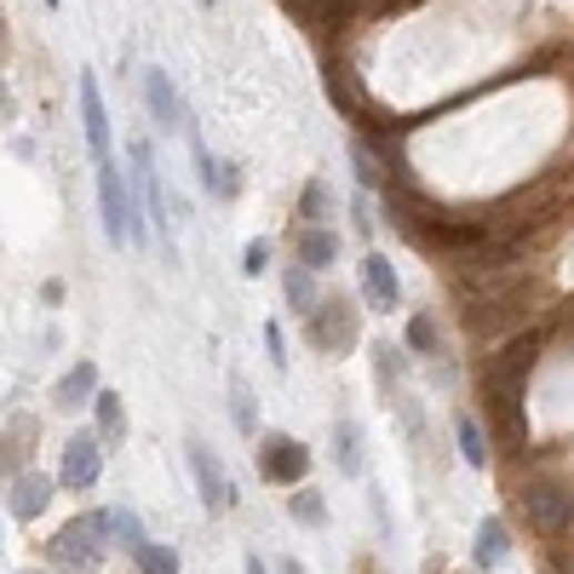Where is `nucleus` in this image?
I'll return each instance as SVG.
<instances>
[{"label": "nucleus", "instance_id": "obj_2", "mask_svg": "<svg viewBox=\"0 0 574 574\" xmlns=\"http://www.w3.org/2000/svg\"><path fill=\"white\" fill-rule=\"evenodd\" d=\"M98 167V213H104V235L115 248L139 242V213H132V190H127V173L115 167V155L92 161Z\"/></svg>", "mask_w": 574, "mask_h": 574}, {"label": "nucleus", "instance_id": "obj_11", "mask_svg": "<svg viewBox=\"0 0 574 574\" xmlns=\"http://www.w3.org/2000/svg\"><path fill=\"white\" fill-rule=\"evenodd\" d=\"M81 132H87L92 161H104L110 155V110H104V92H98L92 70H81Z\"/></svg>", "mask_w": 574, "mask_h": 574}, {"label": "nucleus", "instance_id": "obj_9", "mask_svg": "<svg viewBox=\"0 0 574 574\" xmlns=\"http://www.w3.org/2000/svg\"><path fill=\"white\" fill-rule=\"evenodd\" d=\"M356 276H362V299H367V311H396L402 305V282H396V264L385 253H362L356 264Z\"/></svg>", "mask_w": 574, "mask_h": 574}, {"label": "nucleus", "instance_id": "obj_34", "mask_svg": "<svg viewBox=\"0 0 574 574\" xmlns=\"http://www.w3.org/2000/svg\"><path fill=\"white\" fill-rule=\"evenodd\" d=\"M12 115V92H7V81H0V121Z\"/></svg>", "mask_w": 574, "mask_h": 574}, {"label": "nucleus", "instance_id": "obj_32", "mask_svg": "<svg viewBox=\"0 0 574 574\" xmlns=\"http://www.w3.org/2000/svg\"><path fill=\"white\" fill-rule=\"evenodd\" d=\"M264 351H270V362H276V367H288V345H282V328L276 322L264 328Z\"/></svg>", "mask_w": 574, "mask_h": 574}, {"label": "nucleus", "instance_id": "obj_24", "mask_svg": "<svg viewBox=\"0 0 574 574\" xmlns=\"http://www.w3.org/2000/svg\"><path fill=\"white\" fill-rule=\"evenodd\" d=\"M29 436H36V420H18V436L7 431V436H0V477H7V471H18L23 465V443H29Z\"/></svg>", "mask_w": 574, "mask_h": 574}, {"label": "nucleus", "instance_id": "obj_26", "mask_svg": "<svg viewBox=\"0 0 574 574\" xmlns=\"http://www.w3.org/2000/svg\"><path fill=\"white\" fill-rule=\"evenodd\" d=\"M288 512H293L299 523H311V528H316V523L328 517V505H322V494H316V489H299V494H288Z\"/></svg>", "mask_w": 574, "mask_h": 574}, {"label": "nucleus", "instance_id": "obj_14", "mask_svg": "<svg viewBox=\"0 0 574 574\" xmlns=\"http://www.w3.org/2000/svg\"><path fill=\"white\" fill-rule=\"evenodd\" d=\"M333 259H340V230H328V224L299 230V264H311L322 276V270H333Z\"/></svg>", "mask_w": 574, "mask_h": 574}, {"label": "nucleus", "instance_id": "obj_33", "mask_svg": "<svg viewBox=\"0 0 574 574\" xmlns=\"http://www.w3.org/2000/svg\"><path fill=\"white\" fill-rule=\"evenodd\" d=\"M276 574H305V563H299V557H282V563H276Z\"/></svg>", "mask_w": 574, "mask_h": 574}, {"label": "nucleus", "instance_id": "obj_38", "mask_svg": "<svg viewBox=\"0 0 574 574\" xmlns=\"http://www.w3.org/2000/svg\"><path fill=\"white\" fill-rule=\"evenodd\" d=\"M0 36H7V23H0Z\"/></svg>", "mask_w": 574, "mask_h": 574}, {"label": "nucleus", "instance_id": "obj_7", "mask_svg": "<svg viewBox=\"0 0 574 574\" xmlns=\"http://www.w3.org/2000/svg\"><path fill=\"white\" fill-rule=\"evenodd\" d=\"M98 471H104V436H98V431H75L70 443H63L58 483H63V489H92Z\"/></svg>", "mask_w": 574, "mask_h": 574}, {"label": "nucleus", "instance_id": "obj_6", "mask_svg": "<svg viewBox=\"0 0 574 574\" xmlns=\"http://www.w3.org/2000/svg\"><path fill=\"white\" fill-rule=\"evenodd\" d=\"M311 471V449L299 443V436H264L259 443V477L264 483H276V489H288V483H299Z\"/></svg>", "mask_w": 574, "mask_h": 574}, {"label": "nucleus", "instance_id": "obj_21", "mask_svg": "<svg viewBox=\"0 0 574 574\" xmlns=\"http://www.w3.org/2000/svg\"><path fill=\"white\" fill-rule=\"evenodd\" d=\"M454 436H460V460H465L471 471H483V465H489V443H483V425L471 420V414H460V420H454Z\"/></svg>", "mask_w": 574, "mask_h": 574}, {"label": "nucleus", "instance_id": "obj_15", "mask_svg": "<svg viewBox=\"0 0 574 574\" xmlns=\"http://www.w3.org/2000/svg\"><path fill=\"white\" fill-rule=\"evenodd\" d=\"M92 396H98V367H92V362H75L70 374L58 380V391H52V402H58L63 414L81 409V402H92Z\"/></svg>", "mask_w": 574, "mask_h": 574}, {"label": "nucleus", "instance_id": "obj_28", "mask_svg": "<svg viewBox=\"0 0 574 574\" xmlns=\"http://www.w3.org/2000/svg\"><path fill=\"white\" fill-rule=\"evenodd\" d=\"M139 568L144 574H179V552L173 546H150V540H144V546H139Z\"/></svg>", "mask_w": 574, "mask_h": 574}, {"label": "nucleus", "instance_id": "obj_16", "mask_svg": "<svg viewBox=\"0 0 574 574\" xmlns=\"http://www.w3.org/2000/svg\"><path fill=\"white\" fill-rule=\"evenodd\" d=\"M282 299H288V311H299V316H311L316 311V270L311 264H288L282 270Z\"/></svg>", "mask_w": 574, "mask_h": 574}, {"label": "nucleus", "instance_id": "obj_18", "mask_svg": "<svg viewBox=\"0 0 574 574\" xmlns=\"http://www.w3.org/2000/svg\"><path fill=\"white\" fill-rule=\"evenodd\" d=\"M92 420H98V436H104V449H115L121 436H127V409H121L115 391H98V396H92Z\"/></svg>", "mask_w": 574, "mask_h": 574}, {"label": "nucleus", "instance_id": "obj_3", "mask_svg": "<svg viewBox=\"0 0 574 574\" xmlns=\"http://www.w3.org/2000/svg\"><path fill=\"white\" fill-rule=\"evenodd\" d=\"M305 333H311V345H316V351H328V356H345V351H356V340H362L356 305H351L345 293L316 299V311L305 316Z\"/></svg>", "mask_w": 574, "mask_h": 574}, {"label": "nucleus", "instance_id": "obj_1", "mask_svg": "<svg viewBox=\"0 0 574 574\" xmlns=\"http://www.w3.org/2000/svg\"><path fill=\"white\" fill-rule=\"evenodd\" d=\"M104 546H110V512H87L47 540V563L58 574H98L104 568Z\"/></svg>", "mask_w": 574, "mask_h": 574}, {"label": "nucleus", "instance_id": "obj_17", "mask_svg": "<svg viewBox=\"0 0 574 574\" xmlns=\"http://www.w3.org/2000/svg\"><path fill=\"white\" fill-rule=\"evenodd\" d=\"M333 465H340L345 477H362V471H367V460H362V431H356V420H340V425H333Z\"/></svg>", "mask_w": 574, "mask_h": 574}, {"label": "nucleus", "instance_id": "obj_35", "mask_svg": "<svg viewBox=\"0 0 574 574\" xmlns=\"http://www.w3.org/2000/svg\"><path fill=\"white\" fill-rule=\"evenodd\" d=\"M248 574H270V568H264V563H259V557H248Z\"/></svg>", "mask_w": 574, "mask_h": 574}, {"label": "nucleus", "instance_id": "obj_5", "mask_svg": "<svg viewBox=\"0 0 574 574\" xmlns=\"http://www.w3.org/2000/svg\"><path fill=\"white\" fill-rule=\"evenodd\" d=\"M190 139V161H195V179H201V190H208L213 201H235L242 195V161H224V155H213L208 144H201V132L190 127L184 132Z\"/></svg>", "mask_w": 574, "mask_h": 574}, {"label": "nucleus", "instance_id": "obj_23", "mask_svg": "<svg viewBox=\"0 0 574 574\" xmlns=\"http://www.w3.org/2000/svg\"><path fill=\"white\" fill-rule=\"evenodd\" d=\"M505 546H512V540H505V523L483 517V528H477V568H494L505 557Z\"/></svg>", "mask_w": 574, "mask_h": 574}, {"label": "nucleus", "instance_id": "obj_31", "mask_svg": "<svg viewBox=\"0 0 574 574\" xmlns=\"http://www.w3.org/2000/svg\"><path fill=\"white\" fill-rule=\"evenodd\" d=\"M351 224H356V235H374V213H367V190L351 201Z\"/></svg>", "mask_w": 574, "mask_h": 574}, {"label": "nucleus", "instance_id": "obj_20", "mask_svg": "<svg viewBox=\"0 0 574 574\" xmlns=\"http://www.w3.org/2000/svg\"><path fill=\"white\" fill-rule=\"evenodd\" d=\"M230 420H235V431H242V436L259 431V396H253L248 380H230Z\"/></svg>", "mask_w": 574, "mask_h": 574}, {"label": "nucleus", "instance_id": "obj_12", "mask_svg": "<svg viewBox=\"0 0 574 574\" xmlns=\"http://www.w3.org/2000/svg\"><path fill=\"white\" fill-rule=\"evenodd\" d=\"M144 104H150V121L155 127H179L184 121V104H179V92H173V81H167V70H144Z\"/></svg>", "mask_w": 574, "mask_h": 574}, {"label": "nucleus", "instance_id": "obj_8", "mask_svg": "<svg viewBox=\"0 0 574 574\" xmlns=\"http://www.w3.org/2000/svg\"><path fill=\"white\" fill-rule=\"evenodd\" d=\"M523 505H528V517H534L540 534H563L574 523V494L563 483H528Z\"/></svg>", "mask_w": 574, "mask_h": 574}, {"label": "nucleus", "instance_id": "obj_27", "mask_svg": "<svg viewBox=\"0 0 574 574\" xmlns=\"http://www.w3.org/2000/svg\"><path fill=\"white\" fill-rule=\"evenodd\" d=\"M351 167H356V184L362 190H380L385 184V173H380V161H374V150H367V144H351Z\"/></svg>", "mask_w": 574, "mask_h": 574}, {"label": "nucleus", "instance_id": "obj_30", "mask_svg": "<svg viewBox=\"0 0 574 574\" xmlns=\"http://www.w3.org/2000/svg\"><path fill=\"white\" fill-rule=\"evenodd\" d=\"M242 270H248V276H264V270H270V242H248Z\"/></svg>", "mask_w": 574, "mask_h": 574}, {"label": "nucleus", "instance_id": "obj_29", "mask_svg": "<svg viewBox=\"0 0 574 574\" xmlns=\"http://www.w3.org/2000/svg\"><path fill=\"white\" fill-rule=\"evenodd\" d=\"M374 380H380L385 391L402 380V351H396V345H374Z\"/></svg>", "mask_w": 574, "mask_h": 574}, {"label": "nucleus", "instance_id": "obj_22", "mask_svg": "<svg viewBox=\"0 0 574 574\" xmlns=\"http://www.w3.org/2000/svg\"><path fill=\"white\" fill-rule=\"evenodd\" d=\"M299 219H305V224H328L333 219V190L322 179H311L305 190H299Z\"/></svg>", "mask_w": 574, "mask_h": 574}, {"label": "nucleus", "instance_id": "obj_19", "mask_svg": "<svg viewBox=\"0 0 574 574\" xmlns=\"http://www.w3.org/2000/svg\"><path fill=\"white\" fill-rule=\"evenodd\" d=\"M402 340H409V351H414V356H443V328H436V316H431V311H414V316H409V333H402Z\"/></svg>", "mask_w": 574, "mask_h": 574}, {"label": "nucleus", "instance_id": "obj_13", "mask_svg": "<svg viewBox=\"0 0 574 574\" xmlns=\"http://www.w3.org/2000/svg\"><path fill=\"white\" fill-rule=\"evenodd\" d=\"M52 489H58L52 477H41V471H23V477L12 483V494H7V500H12V517H23V523L41 517L47 505H52Z\"/></svg>", "mask_w": 574, "mask_h": 574}, {"label": "nucleus", "instance_id": "obj_10", "mask_svg": "<svg viewBox=\"0 0 574 574\" xmlns=\"http://www.w3.org/2000/svg\"><path fill=\"white\" fill-rule=\"evenodd\" d=\"M190 477H195V494L208 512H230V477H224V465L208 443H195L190 436Z\"/></svg>", "mask_w": 574, "mask_h": 574}, {"label": "nucleus", "instance_id": "obj_36", "mask_svg": "<svg viewBox=\"0 0 574 574\" xmlns=\"http://www.w3.org/2000/svg\"><path fill=\"white\" fill-rule=\"evenodd\" d=\"M201 7H219V0H201Z\"/></svg>", "mask_w": 574, "mask_h": 574}, {"label": "nucleus", "instance_id": "obj_4", "mask_svg": "<svg viewBox=\"0 0 574 574\" xmlns=\"http://www.w3.org/2000/svg\"><path fill=\"white\" fill-rule=\"evenodd\" d=\"M127 173H132V190L144 195V208H150V224L161 235V248L173 253V219H167V190H161V167H155V150L139 139L127 150Z\"/></svg>", "mask_w": 574, "mask_h": 574}, {"label": "nucleus", "instance_id": "obj_37", "mask_svg": "<svg viewBox=\"0 0 574 574\" xmlns=\"http://www.w3.org/2000/svg\"><path fill=\"white\" fill-rule=\"evenodd\" d=\"M47 7H52V12H58V0H47Z\"/></svg>", "mask_w": 574, "mask_h": 574}, {"label": "nucleus", "instance_id": "obj_25", "mask_svg": "<svg viewBox=\"0 0 574 574\" xmlns=\"http://www.w3.org/2000/svg\"><path fill=\"white\" fill-rule=\"evenodd\" d=\"M110 546H127L132 557H139L144 528H139V517H132V512H110Z\"/></svg>", "mask_w": 574, "mask_h": 574}]
</instances>
